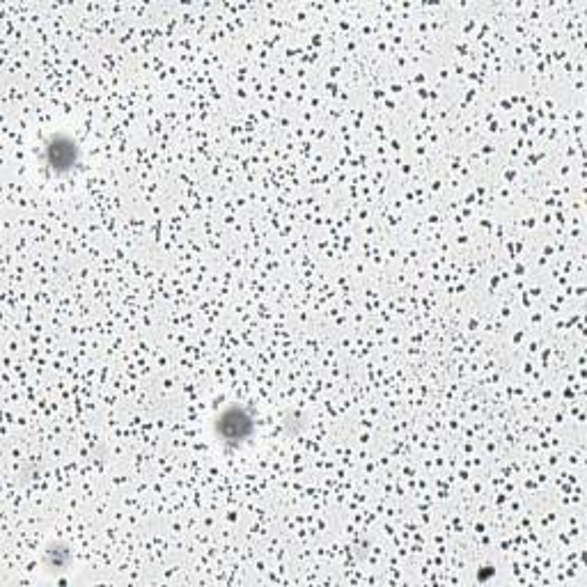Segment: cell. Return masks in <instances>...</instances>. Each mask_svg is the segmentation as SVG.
Listing matches in <instances>:
<instances>
[{"label": "cell", "instance_id": "obj_1", "mask_svg": "<svg viewBox=\"0 0 587 587\" xmlns=\"http://www.w3.org/2000/svg\"><path fill=\"white\" fill-rule=\"evenodd\" d=\"M255 432V420L246 406L230 404L214 418V434L225 448H241Z\"/></svg>", "mask_w": 587, "mask_h": 587}, {"label": "cell", "instance_id": "obj_2", "mask_svg": "<svg viewBox=\"0 0 587 587\" xmlns=\"http://www.w3.org/2000/svg\"><path fill=\"white\" fill-rule=\"evenodd\" d=\"M78 156H81L78 154V145L69 136L56 133V136L46 140L44 161H46V168L56 172V175H65V172L76 168Z\"/></svg>", "mask_w": 587, "mask_h": 587}]
</instances>
